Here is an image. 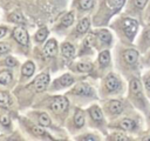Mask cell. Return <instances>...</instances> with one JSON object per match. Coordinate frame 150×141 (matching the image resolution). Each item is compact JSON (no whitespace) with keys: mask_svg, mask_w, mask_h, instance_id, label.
I'll use <instances>...</instances> for the list:
<instances>
[{"mask_svg":"<svg viewBox=\"0 0 150 141\" xmlns=\"http://www.w3.org/2000/svg\"><path fill=\"white\" fill-rule=\"evenodd\" d=\"M34 69H35L34 63H33L32 61H28V62H26V63L22 66V74H23L25 76H30V75L34 73Z\"/></svg>","mask_w":150,"mask_h":141,"instance_id":"cb8c5ba5","label":"cell"},{"mask_svg":"<svg viewBox=\"0 0 150 141\" xmlns=\"http://www.w3.org/2000/svg\"><path fill=\"white\" fill-rule=\"evenodd\" d=\"M47 35H48V29L47 28H40L39 31H38V33H36V35H35V38H36V40L38 41H43L46 38H47Z\"/></svg>","mask_w":150,"mask_h":141,"instance_id":"1f68e13d","label":"cell"},{"mask_svg":"<svg viewBox=\"0 0 150 141\" xmlns=\"http://www.w3.org/2000/svg\"><path fill=\"white\" fill-rule=\"evenodd\" d=\"M13 38L21 45L26 46L28 45V41H29V38H28V34L26 32V29H23L22 27H16L14 28L13 31Z\"/></svg>","mask_w":150,"mask_h":141,"instance_id":"9a60e30c","label":"cell"},{"mask_svg":"<svg viewBox=\"0 0 150 141\" xmlns=\"http://www.w3.org/2000/svg\"><path fill=\"white\" fill-rule=\"evenodd\" d=\"M48 83H49V76L47 74L42 73V74L38 75L34 79V81L32 83V87H34L35 90H38V92H42V90H45L47 88Z\"/></svg>","mask_w":150,"mask_h":141,"instance_id":"4fadbf2b","label":"cell"},{"mask_svg":"<svg viewBox=\"0 0 150 141\" xmlns=\"http://www.w3.org/2000/svg\"><path fill=\"white\" fill-rule=\"evenodd\" d=\"M141 63H142L143 69L144 68H150V48L144 54H142V56H141Z\"/></svg>","mask_w":150,"mask_h":141,"instance_id":"4316f807","label":"cell"},{"mask_svg":"<svg viewBox=\"0 0 150 141\" xmlns=\"http://www.w3.org/2000/svg\"><path fill=\"white\" fill-rule=\"evenodd\" d=\"M73 22H74V15H73V13H68V14L62 19V26H64V27L70 26Z\"/></svg>","mask_w":150,"mask_h":141,"instance_id":"d6a6232c","label":"cell"},{"mask_svg":"<svg viewBox=\"0 0 150 141\" xmlns=\"http://www.w3.org/2000/svg\"><path fill=\"white\" fill-rule=\"evenodd\" d=\"M9 20H11L12 22H16V24H25V22H26V20H25V18H23L22 13H20V12H14V13H12V14L9 15Z\"/></svg>","mask_w":150,"mask_h":141,"instance_id":"484cf974","label":"cell"},{"mask_svg":"<svg viewBox=\"0 0 150 141\" xmlns=\"http://www.w3.org/2000/svg\"><path fill=\"white\" fill-rule=\"evenodd\" d=\"M89 27H90V21H89L88 18H84V19H82V20L79 22V25H77V27H76V31H77L80 34H83V33H86V32L89 29Z\"/></svg>","mask_w":150,"mask_h":141,"instance_id":"7402d4cb","label":"cell"},{"mask_svg":"<svg viewBox=\"0 0 150 141\" xmlns=\"http://www.w3.org/2000/svg\"><path fill=\"white\" fill-rule=\"evenodd\" d=\"M56 51H57V43L54 39L47 41V43L43 47V54L46 56H54L56 54Z\"/></svg>","mask_w":150,"mask_h":141,"instance_id":"d6986e66","label":"cell"},{"mask_svg":"<svg viewBox=\"0 0 150 141\" xmlns=\"http://www.w3.org/2000/svg\"><path fill=\"white\" fill-rule=\"evenodd\" d=\"M110 127L114 129L124 130V132L138 137L146 128L145 115L143 113H141L138 109L134 108L132 110L120 116L118 119H115V121L111 122Z\"/></svg>","mask_w":150,"mask_h":141,"instance_id":"7a4b0ae2","label":"cell"},{"mask_svg":"<svg viewBox=\"0 0 150 141\" xmlns=\"http://www.w3.org/2000/svg\"><path fill=\"white\" fill-rule=\"evenodd\" d=\"M12 103V100H11V96L5 93V92H0V107H9V105Z\"/></svg>","mask_w":150,"mask_h":141,"instance_id":"d4e9b609","label":"cell"},{"mask_svg":"<svg viewBox=\"0 0 150 141\" xmlns=\"http://www.w3.org/2000/svg\"><path fill=\"white\" fill-rule=\"evenodd\" d=\"M89 115L91 118V120L94 122H96L97 125H103L104 123V116H103V112L101 109L100 106L97 105H93L89 108Z\"/></svg>","mask_w":150,"mask_h":141,"instance_id":"5bb4252c","label":"cell"},{"mask_svg":"<svg viewBox=\"0 0 150 141\" xmlns=\"http://www.w3.org/2000/svg\"><path fill=\"white\" fill-rule=\"evenodd\" d=\"M96 39H97V41L103 46H105V47H109V46H111V43H112V34H111V32H109L108 29H105V28H103V29H98L96 33H95V35H94Z\"/></svg>","mask_w":150,"mask_h":141,"instance_id":"8fae6325","label":"cell"},{"mask_svg":"<svg viewBox=\"0 0 150 141\" xmlns=\"http://www.w3.org/2000/svg\"><path fill=\"white\" fill-rule=\"evenodd\" d=\"M135 107L131 105L129 99L121 100V99H111L105 103V110L112 119H118L120 116L127 114L128 112L132 110Z\"/></svg>","mask_w":150,"mask_h":141,"instance_id":"8992f818","label":"cell"},{"mask_svg":"<svg viewBox=\"0 0 150 141\" xmlns=\"http://www.w3.org/2000/svg\"><path fill=\"white\" fill-rule=\"evenodd\" d=\"M145 122H146V129H150V112L145 115Z\"/></svg>","mask_w":150,"mask_h":141,"instance_id":"f35d334b","label":"cell"},{"mask_svg":"<svg viewBox=\"0 0 150 141\" xmlns=\"http://www.w3.org/2000/svg\"><path fill=\"white\" fill-rule=\"evenodd\" d=\"M83 140H97V136H94V135H87L83 137Z\"/></svg>","mask_w":150,"mask_h":141,"instance_id":"ab89813d","label":"cell"},{"mask_svg":"<svg viewBox=\"0 0 150 141\" xmlns=\"http://www.w3.org/2000/svg\"><path fill=\"white\" fill-rule=\"evenodd\" d=\"M39 122H40V125H42V126H50V119H49V116H48L47 114H45V113L40 114V116H39Z\"/></svg>","mask_w":150,"mask_h":141,"instance_id":"e575fe53","label":"cell"},{"mask_svg":"<svg viewBox=\"0 0 150 141\" xmlns=\"http://www.w3.org/2000/svg\"><path fill=\"white\" fill-rule=\"evenodd\" d=\"M0 123H1L2 126H5V127H8V126L11 125V120H9L8 116L2 115V116H0Z\"/></svg>","mask_w":150,"mask_h":141,"instance_id":"d590c367","label":"cell"},{"mask_svg":"<svg viewBox=\"0 0 150 141\" xmlns=\"http://www.w3.org/2000/svg\"><path fill=\"white\" fill-rule=\"evenodd\" d=\"M149 1L150 0H127L124 5V14L139 20L142 24L143 15Z\"/></svg>","mask_w":150,"mask_h":141,"instance_id":"52a82bcc","label":"cell"},{"mask_svg":"<svg viewBox=\"0 0 150 141\" xmlns=\"http://www.w3.org/2000/svg\"><path fill=\"white\" fill-rule=\"evenodd\" d=\"M103 89L108 95H122L128 88H125L124 81L118 74L110 72L104 76Z\"/></svg>","mask_w":150,"mask_h":141,"instance_id":"5b68a950","label":"cell"},{"mask_svg":"<svg viewBox=\"0 0 150 141\" xmlns=\"http://www.w3.org/2000/svg\"><path fill=\"white\" fill-rule=\"evenodd\" d=\"M128 99L144 115L150 112V100L144 90L141 75H134L128 80Z\"/></svg>","mask_w":150,"mask_h":141,"instance_id":"3957f363","label":"cell"},{"mask_svg":"<svg viewBox=\"0 0 150 141\" xmlns=\"http://www.w3.org/2000/svg\"><path fill=\"white\" fill-rule=\"evenodd\" d=\"M74 94L80 95V96H93L94 95V89L88 85V83H79L75 89L73 90Z\"/></svg>","mask_w":150,"mask_h":141,"instance_id":"2e32d148","label":"cell"},{"mask_svg":"<svg viewBox=\"0 0 150 141\" xmlns=\"http://www.w3.org/2000/svg\"><path fill=\"white\" fill-rule=\"evenodd\" d=\"M135 46L141 54H144L150 48V26H142L135 40Z\"/></svg>","mask_w":150,"mask_h":141,"instance_id":"ba28073f","label":"cell"},{"mask_svg":"<svg viewBox=\"0 0 150 141\" xmlns=\"http://www.w3.org/2000/svg\"><path fill=\"white\" fill-rule=\"evenodd\" d=\"M68 108V100L64 96H56L50 103V109L54 113H62Z\"/></svg>","mask_w":150,"mask_h":141,"instance_id":"7c38bea8","label":"cell"},{"mask_svg":"<svg viewBox=\"0 0 150 141\" xmlns=\"http://www.w3.org/2000/svg\"><path fill=\"white\" fill-rule=\"evenodd\" d=\"M107 139L111 140V141H134V140H137L136 136H134V135H131L124 130H121V129L112 130Z\"/></svg>","mask_w":150,"mask_h":141,"instance_id":"30bf717a","label":"cell"},{"mask_svg":"<svg viewBox=\"0 0 150 141\" xmlns=\"http://www.w3.org/2000/svg\"><path fill=\"white\" fill-rule=\"evenodd\" d=\"M6 32H7V29L5 27H0V38H2L6 34Z\"/></svg>","mask_w":150,"mask_h":141,"instance_id":"60d3db41","label":"cell"},{"mask_svg":"<svg viewBox=\"0 0 150 141\" xmlns=\"http://www.w3.org/2000/svg\"><path fill=\"white\" fill-rule=\"evenodd\" d=\"M32 132L34 135H38V136H47L48 135L46 133V130L39 126H32Z\"/></svg>","mask_w":150,"mask_h":141,"instance_id":"836d02e7","label":"cell"},{"mask_svg":"<svg viewBox=\"0 0 150 141\" xmlns=\"http://www.w3.org/2000/svg\"><path fill=\"white\" fill-rule=\"evenodd\" d=\"M5 63H6L7 66H11V67H12V66H15V65H16V61H15V59H14V58H11V56H9V58H7V59H6Z\"/></svg>","mask_w":150,"mask_h":141,"instance_id":"74e56055","label":"cell"},{"mask_svg":"<svg viewBox=\"0 0 150 141\" xmlns=\"http://www.w3.org/2000/svg\"><path fill=\"white\" fill-rule=\"evenodd\" d=\"M127 0H103L102 6L104 9L105 19H110L112 15L120 13L125 5Z\"/></svg>","mask_w":150,"mask_h":141,"instance_id":"9c48e42d","label":"cell"},{"mask_svg":"<svg viewBox=\"0 0 150 141\" xmlns=\"http://www.w3.org/2000/svg\"><path fill=\"white\" fill-rule=\"evenodd\" d=\"M112 27L123 43L135 45V40L142 28V24L139 20L123 14L115 21Z\"/></svg>","mask_w":150,"mask_h":141,"instance_id":"277c9868","label":"cell"},{"mask_svg":"<svg viewBox=\"0 0 150 141\" xmlns=\"http://www.w3.org/2000/svg\"><path fill=\"white\" fill-rule=\"evenodd\" d=\"M84 121H86V119H84V112H83L82 109L77 108L76 112H75V115H74L75 126H76L77 128H81V127L84 125Z\"/></svg>","mask_w":150,"mask_h":141,"instance_id":"44dd1931","label":"cell"},{"mask_svg":"<svg viewBox=\"0 0 150 141\" xmlns=\"http://www.w3.org/2000/svg\"><path fill=\"white\" fill-rule=\"evenodd\" d=\"M9 49H11V47H9V45H7V43H0V54H5V53H7V52H9Z\"/></svg>","mask_w":150,"mask_h":141,"instance_id":"8d00e7d4","label":"cell"},{"mask_svg":"<svg viewBox=\"0 0 150 141\" xmlns=\"http://www.w3.org/2000/svg\"><path fill=\"white\" fill-rule=\"evenodd\" d=\"M12 80V73L8 72V70H4L0 73V83L2 85H7Z\"/></svg>","mask_w":150,"mask_h":141,"instance_id":"83f0119b","label":"cell"},{"mask_svg":"<svg viewBox=\"0 0 150 141\" xmlns=\"http://www.w3.org/2000/svg\"><path fill=\"white\" fill-rule=\"evenodd\" d=\"M141 80L144 87V90L150 100V68H144L141 74Z\"/></svg>","mask_w":150,"mask_h":141,"instance_id":"ac0fdd59","label":"cell"},{"mask_svg":"<svg viewBox=\"0 0 150 141\" xmlns=\"http://www.w3.org/2000/svg\"><path fill=\"white\" fill-rule=\"evenodd\" d=\"M73 82H74V79H73V76L69 75V74H64V75H62V76L60 78V83H61V86L67 87V86H70Z\"/></svg>","mask_w":150,"mask_h":141,"instance_id":"f546056e","label":"cell"},{"mask_svg":"<svg viewBox=\"0 0 150 141\" xmlns=\"http://www.w3.org/2000/svg\"><path fill=\"white\" fill-rule=\"evenodd\" d=\"M118 68L121 73L129 80L134 75H141L143 67L141 63V52L136 48L135 45H121L116 52Z\"/></svg>","mask_w":150,"mask_h":141,"instance_id":"6da1fadb","label":"cell"},{"mask_svg":"<svg viewBox=\"0 0 150 141\" xmlns=\"http://www.w3.org/2000/svg\"><path fill=\"white\" fill-rule=\"evenodd\" d=\"M94 6V0H79V7L83 11H88L93 8Z\"/></svg>","mask_w":150,"mask_h":141,"instance_id":"f1b7e54d","label":"cell"},{"mask_svg":"<svg viewBox=\"0 0 150 141\" xmlns=\"http://www.w3.org/2000/svg\"><path fill=\"white\" fill-rule=\"evenodd\" d=\"M142 26H150V1L145 8L144 15H143V20H142Z\"/></svg>","mask_w":150,"mask_h":141,"instance_id":"4dcf8cb0","label":"cell"},{"mask_svg":"<svg viewBox=\"0 0 150 141\" xmlns=\"http://www.w3.org/2000/svg\"><path fill=\"white\" fill-rule=\"evenodd\" d=\"M97 62L100 65L101 68H107L110 62H111V54L109 52V49H103L100 52L98 56H97Z\"/></svg>","mask_w":150,"mask_h":141,"instance_id":"e0dca14e","label":"cell"},{"mask_svg":"<svg viewBox=\"0 0 150 141\" xmlns=\"http://www.w3.org/2000/svg\"><path fill=\"white\" fill-rule=\"evenodd\" d=\"M76 68H77V70H80V72L89 73V72H91V70L94 69V66H93L91 62H87V61H84V62H80V63H77Z\"/></svg>","mask_w":150,"mask_h":141,"instance_id":"603a6c76","label":"cell"},{"mask_svg":"<svg viewBox=\"0 0 150 141\" xmlns=\"http://www.w3.org/2000/svg\"><path fill=\"white\" fill-rule=\"evenodd\" d=\"M61 52H62L63 56H66V58H73L74 54H75V48H74V46L71 43L64 42L61 46Z\"/></svg>","mask_w":150,"mask_h":141,"instance_id":"ffe728a7","label":"cell"}]
</instances>
